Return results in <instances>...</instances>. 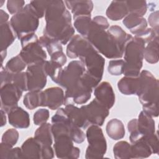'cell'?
Masks as SVG:
<instances>
[{"label":"cell","instance_id":"23","mask_svg":"<svg viewBox=\"0 0 159 159\" xmlns=\"http://www.w3.org/2000/svg\"><path fill=\"white\" fill-rule=\"evenodd\" d=\"M137 130L142 137L155 132V122L153 117L143 111H141L137 119Z\"/></svg>","mask_w":159,"mask_h":159},{"label":"cell","instance_id":"5","mask_svg":"<svg viewBox=\"0 0 159 159\" xmlns=\"http://www.w3.org/2000/svg\"><path fill=\"white\" fill-rule=\"evenodd\" d=\"M22 50L19 55L27 65L46 60L47 53L39 42L35 34L27 35L20 40Z\"/></svg>","mask_w":159,"mask_h":159},{"label":"cell","instance_id":"25","mask_svg":"<svg viewBox=\"0 0 159 159\" xmlns=\"http://www.w3.org/2000/svg\"><path fill=\"white\" fill-rule=\"evenodd\" d=\"M1 50H6L17 38L10 22L0 24Z\"/></svg>","mask_w":159,"mask_h":159},{"label":"cell","instance_id":"2","mask_svg":"<svg viewBox=\"0 0 159 159\" xmlns=\"http://www.w3.org/2000/svg\"><path fill=\"white\" fill-rule=\"evenodd\" d=\"M45 19L46 25L43 35L57 40L61 45H66L73 38L75 29L71 24V16L68 10L62 14Z\"/></svg>","mask_w":159,"mask_h":159},{"label":"cell","instance_id":"31","mask_svg":"<svg viewBox=\"0 0 159 159\" xmlns=\"http://www.w3.org/2000/svg\"><path fill=\"white\" fill-rule=\"evenodd\" d=\"M43 66L47 76H49L52 80L57 84L63 69V66L52 60H45Z\"/></svg>","mask_w":159,"mask_h":159},{"label":"cell","instance_id":"27","mask_svg":"<svg viewBox=\"0 0 159 159\" xmlns=\"http://www.w3.org/2000/svg\"><path fill=\"white\" fill-rule=\"evenodd\" d=\"M107 32L124 51L127 43L132 38V36L126 33L121 27L116 25L109 27Z\"/></svg>","mask_w":159,"mask_h":159},{"label":"cell","instance_id":"4","mask_svg":"<svg viewBox=\"0 0 159 159\" xmlns=\"http://www.w3.org/2000/svg\"><path fill=\"white\" fill-rule=\"evenodd\" d=\"M9 22L17 38L20 40L27 35L35 34L39 25V18L29 3L14 14Z\"/></svg>","mask_w":159,"mask_h":159},{"label":"cell","instance_id":"37","mask_svg":"<svg viewBox=\"0 0 159 159\" xmlns=\"http://www.w3.org/2000/svg\"><path fill=\"white\" fill-rule=\"evenodd\" d=\"M12 83L15 84L23 92L28 91V79L26 71L14 74Z\"/></svg>","mask_w":159,"mask_h":159},{"label":"cell","instance_id":"51","mask_svg":"<svg viewBox=\"0 0 159 159\" xmlns=\"http://www.w3.org/2000/svg\"><path fill=\"white\" fill-rule=\"evenodd\" d=\"M9 15L2 9H0V24L8 22Z\"/></svg>","mask_w":159,"mask_h":159},{"label":"cell","instance_id":"50","mask_svg":"<svg viewBox=\"0 0 159 159\" xmlns=\"http://www.w3.org/2000/svg\"><path fill=\"white\" fill-rule=\"evenodd\" d=\"M54 157V152L51 146L42 147V159H50Z\"/></svg>","mask_w":159,"mask_h":159},{"label":"cell","instance_id":"19","mask_svg":"<svg viewBox=\"0 0 159 159\" xmlns=\"http://www.w3.org/2000/svg\"><path fill=\"white\" fill-rule=\"evenodd\" d=\"M64 109L71 122L74 125L83 129H86L90 125L81 107L79 108L72 104H68L65 105Z\"/></svg>","mask_w":159,"mask_h":159},{"label":"cell","instance_id":"11","mask_svg":"<svg viewBox=\"0 0 159 159\" xmlns=\"http://www.w3.org/2000/svg\"><path fill=\"white\" fill-rule=\"evenodd\" d=\"M44 61L30 65L27 68L28 91H41L47 83V75L43 66Z\"/></svg>","mask_w":159,"mask_h":159},{"label":"cell","instance_id":"7","mask_svg":"<svg viewBox=\"0 0 159 159\" xmlns=\"http://www.w3.org/2000/svg\"><path fill=\"white\" fill-rule=\"evenodd\" d=\"M86 137L89 145L86 150L85 158H103L107 150V142L100 126L89 125L86 130Z\"/></svg>","mask_w":159,"mask_h":159},{"label":"cell","instance_id":"39","mask_svg":"<svg viewBox=\"0 0 159 159\" xmlns=\"http://www.w3.org/2000/svg\"><path fill=\"white\" fill-rule=\"evenodd\" d=\"M50 1H31L29 3L34 11L40 19L45 16L46 9Z\"/></svg>","mask_w":159,"mask_h":159},{"label":"cell","instance_id":"9","mask_svg":"<svg viewBox=\"0 0 159 159\" xmlns=\"http://www.w3.org/2000/svg\"><path fill=\"white\" fill-rule=\"evenodd\" d=\"M85 71V67L80 60H73L63 69L57 84L66 90L70 89L78 84Z\"/></svg>","mask_w":159,"mask_h":159},{"label":"cell","instance_id":"45","mask_svg":"<svg viewBox=\"0 0 159 159\" xmlns=\"http://www.w3.org/2000/svg\"><path fill=\"white\" fill-rule=\"evenodd\" d=\"M158 102H155V103L143 105L142 106L143 111L152 117H158Z\"/></svg>","mask_w":159,"mask_h":159},{"label":"cell","instance_id":"17","mask_svg":"<svg viewBox=\"0 0 159 159\" xmlns=\"http://www.w3.org/2000/svg\"><path fill=\"white\" fill-rule=\"evenodd\" d=\"M90 45L86 39L81 35H75L66 47V55L70 58H77Z\"/></svg>","mask_w":159,"mask_h":159},{"label":"cell","instance_id":"36","mask_svg":"<svg viewBox=\"0 0 159 159\" xmlns=\"http://www.w3.org/2000/svg\"><path fill=\"white\" fill-rule=\"evenodd\" d=\"M125 66L124 60H112L109 61L107 71L112 76H119L123 74Z\"/></svg>","mask_w":159,"mask_h":159},{"label":"cell","instance_id":"53","mask_svg":"<svg viewBox=\"0 0 159 159\" xmlns=\"http://www.w3.org/2000/svg\"><path fill=\"white\" fill-rule=\"evenodd\" d=\"M7 55V50H2L1 52V66L2 65L3 63V61L5 59V58L6 57Z\"/></svg>","mask_w":159,"mask_h":159},{"label":"cell","instance_id":"35","mask_svg":"<svg viewBox=\"0 0 159 159\" xmlns=\"http://www.w3.org/2000/svg\"><path fill=\"white\" fill-rule=\"evenodd\" d=\"M129 14L143 17L147 12L148 5L145 1H126Z\"/></svg>","mask_w":159,"mask_h":159},{"label":"cell","instance_id":"43","mask_svg":"<svg viewBox=\"0 0 159 159\" xmlns=\"http://www.w3.org/2000/svg\"><path fill=\"white\" fill-rule=\"evenodd\" d=\"M25 1L22 0H9L7 1V9L11 14H16L25 6Z\"/></svg>","mask_w":159,"mask_h":159},{"label":"cell","instance_id":"20","mask_svg":"<svg viewBox=\"0 0 159 159\" xmlns=\"http://www.w3.org/2000/svg\"><path fill=\"white\" fill-rule=\"evenodd\" d=\"M42 145L34 138H28L22 145V158H42Z\"/></svg>","mask_w":159,"mask_h":159},{"label":"cell","instance_id":"16","mask_svg":"<svg viewBox=\"0 0 159 159\" xmlns=\"http://www.w3.org/2000/svg\"><path fill=\"white\" fill-rule=\"evenodd\" d=\"M9 123L17 129H27L30 126L29 113L18 106L7 112Z\"/></svg>","mask_w":159,"mask_h":159},{"label":"cell","instance_id":"29","mask_svg":"<svg viewBox=\"0 0 159 159\" xmlns=\"http://www.w3.org/2000/svg\"><path fill=\"white\" fill-rule=\"evenodd\" d=\"M158 40L159 38H157L147 43V45L145 47L143 51V58H145V61L149 63L153 64L158 61Z\"/></svg>","mask_w":159,"mask_h":159},{"label":"cell","instance_id":"13","mask_svg":"<svg viewBox=\"0 0 159 159\" xmlns=\"http://www.w3.org/2000/svg\"><path fill=\"white\" fill-rule=\"evenodd\" d=\"M22 93L23 91L12 83L1 86V109L7 113L12 108L17 106Z\"/></svg>","mask_w":159,"mask_h":159},{"label":"cell","instance_id":"52","mask_svg":"<svg viewBox=\"0 0 159 159\" xmlns=\"http://www.w3.org/2000/svg\"><path fill=\"white\" fill-rule=\"evenodd\" d=\"M6 112L4 111L3 110L1 109V126L3 127L6 124V116L5 114Z\"/></svg>","mask_w":159,"mask_h":159},{"label":"cell","instance_id":"15","mask_svg":"<svg viewBox=\"0 0 159 159\" xmlns=\"http://www.w3.org/2000/svg\"><path fill=\"white\" fill-rule=\"evenodd\" d=\"M94 94L95 99L100 103L110 109L115 102V94L111 84L107 81H103L98 84L95 88Z\"/></svg>","mask_w":159,"mask_h":159},{"label":"cell","instance_id":"12","mask_svg":"<svg viewBox=\"0 0 159 159\" xmlns=\"http://www.w3.org/2000/svg\"><path fill=\"white\" fill-rule=\"evenodd\" d=\"M84 111L86 119L91 124L101 126L109 114V109L94 99L89 104L81 107Z\"/></svg>","mask_w":159,"mask_h":159},{"label":"cell","instance_id":"26","mask_svg":"<svg viewBox=\"0 0 159 159\" xmlns=\"http://www.w3.org/2000/svg\"><path fill=\"white\" fill-rule=\"evenodd\" d=\"M106 130L107 135L114 140L122 139L125 136V128L121 120L112 119L107 123Z\"/></svg>","mask_w":159,"mask_h":159},{"label":"cell","instance_id":"6","mask_svg":"<svg viewBox=\"0 0 159 159\" xmlns=\"http://www.w3.org/2000/svg\"><path fill=\"white\" fill-rule=\"evenodd\" d=\"M140 85L137 95L143 105L158 102V80L147 70H142L139 75Z\"/></svg>","mask_w":159,"mask_h":159},{"label":"cell","instance_id":"38","mask_svg":"<svg viewBox=\"0 0 159 159\" xmlns=\"http://www.w3.org/2000/svg\"><path fill=\"white\" fill-rule=\"evenodd\" d=\"M19 136V132L16 129H9L3 134L1 142L14 147L17 142Z\"/></svg>","mask_w":159,"mask_h":159},{"label":"cell","instance_id":"44","mask_svg":"<svg viewBox=\"0 0 159 159\" xmlns=\"http://www.w3.org/2000/svg\"><path fill=\"white\" fill-rule=\"evenodd\" d=\"M158 19V11H155L153 12L149 15L148 17V22L150 26V28L157 32H158L159 30Z\"/></svg>","mask_w":159,"mask_h":159},{"label":"cell","instance_id":"24","mask_svg":"<svg viewBox=\"0 0 159 159\" xmlns=\"http://www.w3.org/2000/svg\"><path fill=\"white\" fill-rule=\"evenodd\" d=\"M34 138L41 144L42 147L51 146L53 139L52 124L46 122L40 125L35 132Z\"/></svg>","mask_w":159,"mask_h":159},{"label":"cell","instance_id":"14","mask_svg":"<svg viewBox=\"0 0 159 159\" xmlns=\"http://www.w3.org/2000/svg\"><path fill=\"white\" fill-rule=\"evenodd\" d=\"M63 90L60 87H51L43 91L42 107H48L51 110H56L66 103Z\"/></svg>","mask_w":159,"mask_h":159},{"label":"cell","instance_id":"32","mask_svg":"<svg viewBox=\"0 0 159 159\" xmlns=\"http://www.w3.org/2000/svg\"><path fill=\"white\" fill-rule=\"evenodd\" d=\"M114 157L116 159L132 158L131 145L126 141H119L113 147Z\"/></svg>","mask_w":159,"mask_h":159},{"label":"cell","instance_id":"8","mask_svg":"<svg viewBox=\"0 0 159 159\" xmlns=\"http://www.w3.org/2000/svg\"><path fill=\"white\" fill-rule=\"evenodd\" d=\"M78 58L85 67V72L101 81L104 73L105 59L91 44Z\"/></svg>","mask_w":159,"mask_h":159},{"label":"cell","instance_id":"49","mask_svg":"<svg viewBox=\"0 0 159 159\" xmlns=\"http://www.w3.org/2000/svg\"><path fill=\"white\" fill-rule=\"evenodd\" d=\"M7 159L9 158H16V159H19V158H22V151H21V148L19 147H15V148H11L10 150L9 151L7 156H6Z\"/></svg>","mask_w":159,"mask_h":159},{"label":"cell","instance_id":"41","mask_svg":"<svg viewBox=\"0 0 159 159\" xmlns=\"http://www.w3.org/2000/svg\"><path fill=\"white\" fill-rule=\"evenodd\" d=\"M150 147L152 153L154 154H158L159 152V147H158V132L156 133L146 136L142 138Z\"/></svg>","mask_w":159,"mask_h":159},{"label":"cell","instance_id":"3","mask_svg":"<svg viewBox=\"0 0 159 159\" xmlns=\"http://www.w3.org/2000/svg\"><path fill=\"white\" fill-rule=\"evenodd\" d=\"M146 43L139 37H132L124 48L125 66L123 74L127 76H139L143 65V51Z\"/></svg>","mask_w":159,"mask_h":159},{"label":"cell","instance_id":"40","mask_svg":"<svg viewBox=\"0 0 159 159\" xmlns=\"http://www.w3.org/2000/svg\"><path fill=\"white\" fill-rule=\"evenodd\" d=\"M50 116V113L47 109H38L34 114L33 120L36 125H41L47 122Z\"/></svg>","mask_w":159,"mask_h":159},{"label":"cell","instance_id":"1","mask_svg":"<svg viewBox=\"0 0 159 159\" xmlns=\"http://www.w3.org/2000/svg\"><path fill=\"white\" fill-rule=\"evenodd\" d=\"M94 48L107 58L116 59L123 57L124 50L106 30L98 27L91 20L89 31L85 37Z\"/></svg>","mask_w":159,"mask_h":159},{"label":"cell","instance_id":"47","mask_svg":"<svg viewBox=\"0 0 159 159\" xmlns=\"http://www.w3.org/2000/svg\"><path fill=\"white\" fill-rule=\"evenodd\" d=\"M92 21L99 28L106 30L108 29L109 27V24L106 18L101 16H95L93 19Z\"/></svg>","mask_w":159,"mask_h":159},{"label":"cell","instance_id":"46","mask_svg":"<svg viewBox=\"0 0 159 159\" xmlns=\"http://www.w3.org/2000/svg\"><path fill=\"white\" fill-rule=\"evenodd\" d=\"M13 73H10L7 70H6L5 68H2L1 67L0 76H1V86L9 83H12V77H13Z\"/></svg>","mask_w":159,"mask_h":159},{"label":"cell","instance_id":"21","mask_svg":"<svg viewBox=\"0 0 159 159\" xmlns=\"http://www.w3.org/2000/svg\"><path fill=\"white\" fill-rule=\"evenodd\" d=\"M106 14L114 21L122 19L129 14L126 1H112L108 6Z\"/></svg>","mask_w":159,"mask_h":159},{"label":"cell","instance_id":"33","mask_svg":"<svg viewBox=\"0 0 159 159\" xmlns=\"http://www.w3.org/2000/svg\"><path fill=\"white\" fill-rule=\"evenodd\" d=\"M91 15L81 16L74 19V27L80 34L86 37L91 24Z\"/></svg>","mask_w":159,"mask_h":159},{"label":"cell","instance_id":"10","mask_svg":"<svg viewBox=\"0 0 159 159\" xmlns=\"http://www.w3.org/2000/svg\"><path fill=\"white\" fill-rule=\"evenodd\" d=\"M53 148L57 158L76 159L80 157V150L75 147L73 141L68 135H61L54 139Z\"/></svg>","mask_w":159,"mask_h":159},{"label":"cell","instance_id":"42","mask_svg":"<svg viewBox=\"0 0 159 159\" xmlns=\"http://www.w3.org/2000/svg\"><path fill=\"white\" fill-rule=\"evenodd\" d=\"M70 137L73 142L76 143H81L84 141L86 134L81 129L80 127L73 125L70 131Z\"/></svg>","mask_w":159,"mask_h":159},{"label":"cell","instance_id":"30","mask_svg":"<svg viewBox=\"0 0 159 159\" xmlns=\"http://www.w3.org/2000/svg\"><path fill=\"white\" fill-rule=\"evenodd\" d=\"M43 91H31L24 98L23 103L29 109L32 110L42 106Z\"/></svg>","mask_w":159,"mask_h":159},{"label":"cell","instance_id":"34","mask_svg":"<svg viewBox=\"0 0 159 159\" xmlns=\"http://www.w3.org/2000/svg\"><path fill=\"white\" fill-rule=\"evenodd\" d=\"M27 64L19 55L11 58L6 63L4 68L11 73L16 74L22 72L26 67Z\"/></svg>","mask_w":159,"mask_h":159},{"label":"cell","instance_id":"54","mask_svg":"<svg viewBox=\"0 0 159 159\" xmlns=\"http://www.w3.org/2000/svg\"><path fill=\"white\" fill-rule=\"evenodd\" d=\"M4 2H5L4 1H0V7H2V5H3V4H4Z\"/></svg>","mask_w":159,"mask_h":159},{"label":"cell","instance_id":"18","mask_svg":"<svg viewBox=\"0 0 159 159\" xmlns=\"http://www.w3.org/2000/svg\"><path fill=\"white\" fill-rule=\"evenodd\" d=\"M66 7L71 10L73 19L81 16L91 15L93 9V2L91 1H65Z\"/></svg>","mask_w":159,"mask_h":159},{"label":"cell","instance_id":"48","mask_svg":"<svg viewBox=\"0 0 159 159\" xmlns=\"http://www.w3.org/2000/svg\"><path fill=\"white\" fill-rule=\"evenodd\" d=\"M50 57V60L55 61L56 63H58L62 66H63L66 62V57L63 51L57 52L52 54Z\"/></svg>","mask_w":159,"mask_h":159},{"label":"cell","instance_id":"22","mask_svg":"<svg viewBox=\"0 0 159 159\" xmlns=\"http://www.w3.org/2000/svg\"><path fill=\"white\" fill-rule=\"evenodd\" d=\"M140 85V78L139 76H124L117 83L119 91L124 95H137Z\"/></svg>","mask_w":159,"mask_h":159},{"label":"cell","instance_id":"28","mask_svg":"<svg viewBox=\"0 0 159 159\" xmlns=\"http://www.w3.org/2000/svg\"><path fill=\"white\" fill-rule=\"evenodd\" d=\"M152 153H153L150 147L142 139L139 141L131 145L132 158H148Z\"/></svg>","mask_w":159,"mask_h":159}]
</instances>
